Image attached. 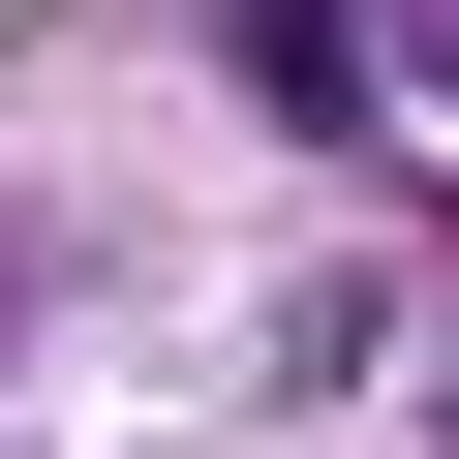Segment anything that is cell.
Returning a JSON list of instances; mask_svg holds the SVG:
<instances>
[{"label":"cell","instance_id":"1","mask_svg":"<svg viewBox=\"0 0 459 459\" xmlns=\"http://www.w3.org/2000/svg\"><path fill=\"white\" fill-rule=\"evenodd\" d=\"M246 92L276 123H368V31H337V0H246Z\"/></svg>","mask_w":459,"mask_h":459}]
</instances>
